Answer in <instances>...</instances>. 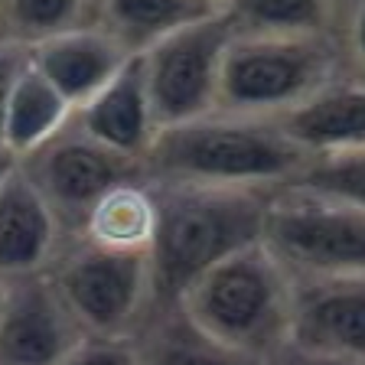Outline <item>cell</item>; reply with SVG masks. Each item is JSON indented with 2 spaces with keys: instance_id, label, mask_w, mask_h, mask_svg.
<instances>
[{
  "instance_id": "cell-1",
  "label": "cell",
  "mask_w": 365,
  "mask_h": 365,
  "mask_svg": "<svg viewBox=\"0 0 365 365\" xmlns=\"http://www.w3.org/2000/svg\"><path fill=\"white\" fill-rule=\"evenodd\" d=\"M150 190L157 199V235L150 245L157 304H173L199 274L261 238L267 202L261 190L202 182H150Z\"/></svg>"
},
{
  "instance_id": "cell-2",
  "label": "cell",
  "mask_w": 365,
  "mask_h": 365,
  "mask_svg": "<svg viewBox=\"0 0 365 365\" xmlns=\"http://www.w3.org/2000/svg\"><path fill=\"white\" fill-rule=\"evenodd\" d=\"M362 68V46L342 33H235L225 46L215 111L277 118L342 72Z\"/></svg>"
},
{
  "instance_id": "cell-3",
  "label": "cell",
  "mask_w": 365,
  "mask_h": 365,
  "mask_svg": "<svg viewBox=\"0 0 365 365\" xmlns=\"http://www.w3.org/2000/svg\"><path fill=\"white\" fill-rule=\"evenodd\" d=\"M300 163V153L264 118L209 111L160 128L144 157L150 182H202L271 192Z\"/></svg>"
},
{
  "instance_id": "cell-4",
  "label": "cell",
  "mask_w": 365,
  "mask_h": 365,
  "mask_svg": "<svg viewBox=\"0 0 365 365\" xmlns=\"http://www.w3.org/2000/svg\"><path fill=\"white\" fill-rule=\"evenodd\" d=\"M173 304L212 339L255 362L287 342L290 277L261 242L199 274Z\"/></svg>"
},
{
  "instance_id": "cell-5",
  "label": "cell",
  "mask_w": 365,
  "mask_h": 365,
  "mask_svg": "<svg viewBox=\"0 0 365 365\" xmlns=\"http://www.w3.org/2000/svg\"><path fill=\"white\" fill-rule=\"evenodd\" d=\"M46 274L85 336L130 339L157 304L150 255L108 251L82 235H66Z\"/></svg>"
},
{
  "instance_id": "cell-6",
  "label": "cell",
  "mask_w": 365,
  "mask_h": 365,
  "mask_svg": "<svg viewBox=\"0 0 365 365\" xmlns=\"http://www.w3.org/2000/svg\"><path fill=\"white\" fill-rule=\"evenodd\" d=\"M258 242L287 277L365 274V205L271 190Z\"/></svg>"
},
{
  "instance_id": "cell-7",
  "label": "cell",
  "mask_w": 365,
  "mask_h": 365,
  "mask_svg": "<svg viewBox=\"0 0 365 365\" xmlns=\"http://www.w3.org/2000/svg\"><path fill=\"white\" fill-rule=\"evenodd\" d=\"M228 39H232V23L219 10L163 36L137 56L160 128L215 111Z\"/></svg>"
},
{
  "instance_id": "cell-8",
  "label": "cell",
  "mask_w": 365,
  "mask_h": 365,
  "mask_svg": "<svg viewBox=\"0 0 365 365\" xmlns=\"http://www.w3.org/2000/svg\"><path fill=\"white\" fill-rule=\"evenodd\" d=\"M16 163L68 235L78 232L88 209L108 190L130 180H147L140 160L121 157L101 147L98 140L82 134L72 124V118L53 140H46L43 147H36L30 157L16 160Z\"/></svg>"
},
{
  "instance_id": "cell-9",
  "label": "cell",
  "mask_w": 365,
  "mask_h": 365,
  "mask_svg": "<svg viewBox=\"0 0 365 365\" xmlns=\"http://www.w3.org/2000/svg\"><path fill=\"white\" fill-rule=\"evenodd\" d=\"M82 336L49 274L4 281L0 365H62Z\"/></svg>"
},
{
  "instance_id": "cell-10",
  "label": "cell",
  "mask_w": 365,
  "mask_h": 365,
  "mask_svg": "<svg viewBox=\"0 0 365 365\" xmlns=\"http://www.w3.org/2000/svg\"><path fill=\"white\" fill-rule=\"evenodd\" d=\"M287 342L329 356L365 359V274L290 277Z\"/></svg>"
},
{
  "instance_id": "cell-11",
  "label": "cell",
  "mask_w": 365,
  "mask_h": 365,
  "mask_svg": "<svg viewBox=\"0 0 365 365\" xmlns=\"http://www.w3.org/2000/svg\"><path fill=\"white\" fill-rule=\"evenodd\" d=\"M277 134L300 157L365 147V78L362 68L342 72L310 98L271 118Z\"/></svg>"
},
{
  "instance_id": "cell-12",
  "label": "cell",
  "mask_w": 365,
  "mask_h": 365,
  "mask_svg": "<svg viewBox=\"0 0 365 365\" xmlns=\"http://www.w3.org/2000/svg\"><path fill=\"white\" fill-rule=\"evenodd\" d=\"M66 228L16 163L0 182V281L46 274Z\"/></svg>"
},
{
  "instance_id": "cell-13",
  "label": "cell",
  "mask_w": 365,
  "mask_h": 365,
  "mask_svg": "<svg viewBox=\"0 0 365 365\" xmlns=\"http://www.w3.org/2000/svg\"><path fill=\"white\" fill-rule=\"evenodd\" d=\"M130 59L134 56L98 23L30 46V66L59 91L72 111L95 98Z\"/></svg>"
},
{
  "instance_id": "cell-14",
  "label": "cell",
  "mask_w": 365,
  "mask_h": 365,
  "mask_svg": "<svg viewBox=\"0 0 365 365\" xmlns=\"http://www.w3.org/2000/svg\"><path fill=\"white\" fill-rule=\"evenodd\" d=\"M72 124L82 134H88L91 140H98L101 147H108V150L144 163L160 124L157 114H153L137 56L95 98H88L82 108L72 111Z\"/></svg>"
},
{
  "instance_id": "cell-15",
  "label": "cell",
  "mask_w": 365,
  "mask_h": 365,
  "mask_svg": "<svg viewBox=\"0 0 365 365\" xmlns=\"http://www.w3.org/2000/svg\"><path fill=\"white\" fill-rule=\"evenodd\" d=\"M130 339L137 365H261L199 329L180 304H153Z\"/></svg>"
},
{
  "instance_id": "cell-16",
  "label": "cell",
  "mask_w": 365,
  "mask_h": 365,
  "mask_svg": "<svg viewBox=\"0 0 365 365\" xmlns=\"http://www.w3.org/2000/svg\"><path fill=\"white\" fill-rule=\"evenodd\" d=\"M72 235H82L85 242L121 255H150L157 235V199L150 182L130 180L108 190Z\"/></svg>"
},
{
  "instance_id": "cell-17",
  "label": "cell",
  "mask_w": 365,
  "mask_h": 365,
  "mask_svg": "<svg viewBox=\"0 0 365 365\" xmlns=\"http://www.w3.org/2000/svg\"><path fill=\"white\" fill-rule=\"evenodd\" d=\"M68 118H72V108L66 105V98L26 62V68L10 88L7 108H4L0 150L10 153L14 160L30 157L36 147L53 140L66 128Z\"/></svg>"
},
{
  "instance_id": "cell-18",
  "label": "cell",
  "mask_w": 365,
  "mask_h": 365,
  "mask_svg": "<svg viewBox=\"0 0 365 365\" xmlns=\"http://www.w3.org/2000/svg\"><path fill=\"white\" fill-rule=\"evenodd\" d=\"M219 14L202 0H98V26L130 56H140L170 33Z\"/></svg>"
},
{
  "instance_id": "cell-19",
  "label": "cell",
  "mask_w": 365,
  "mask_h": 365,
  "mask_svg": "<svg viewBox=\"0 0 365 365\" xmlns=\"http://www.w3.org/2000/svg\"><path fill=\"white\" fill-rule=\"evenodd\" d=\"M222 16L232 23L235 33H342L359 43V33H352L342 20L339 0H225Z\"/></svg>"
},
{
  "instance_id": "cell-20",
  "label": "cell",
  "mask_w": 365,
  "mask_h": 365,
  "mask_svg": "<svg viewBox=\"0 0 365 365\" xmlns=\"http://www.w3.org/2000/svg\"><path fill=\"white\" fill-rule=\"evenodd\" d=\"M274 190L339 205H365V147L300 157L297 170Z\"/></svg>"
},
{
  "instance_id": "cell-21",
  "label": "cell",
  "mask_w": 365,
  "mask_h": 365,
  "mask_svg": "<svg viewBox=\"0 0 365 365\" xmlns=\"http://www.w3.org/2000/svg\"><path fill=\"white\" fill-rule=\"evenodd\" d=\"M7 39L20 46H36L66 30L98 23V0H4Z\"/></svg>"
},
{
  "instance_id": "cell-22",
  "label": "cell",
  "mask_w": 365,
  "mask_h": 365,
  "mask_svg": "<svg viewBox=\"0 0 365 365\" xmlns=\"http://www.w3.org/2000/svg\"><path fill=\"white\" fill-rule=\"evenodd\" d=\"M62 365H137V349L134 339L82 336L76 349L62 359Z\"/></svg>"
},
{
  "instance_id": "cell-23",
  "label": "cell",
  "mask_w": 365,
  "mask_h": 365,
  "mask_svg": "<svg viewBox=\"0 0 365 365\" xmlns=\"http://www.w3.org/2000/svg\"><path fill=\"white\" fill-rule=\"evenodd\" d=\"M261 365H365V359L329 356V352H313V349H300V346L284 342V346H277Z\"/></svg>"
},
{
  "instance_id": "cell-24",
  "label": "cell",
  "mask_w": 365,
  "mask_h": 365,
  "mask_svg": "<svg viewBox=\"0 0 365 365\" xmlns=\"http://www.w3.org/2000/svg\"><path fill=\"white\" fill-rule=\"evenodd\" d=\"M30 62V49L20 43H10V39H0V124H4V108H7L10 88L20 78V72Z\"/></svg>"
},
{
  "instance_id": "cell-25",
  "label": "cell",
  "mask_w": 365,
  "mask_h": 365,
  "mask_svg": "<svg viewBox=\"0 0 365 365\" xmlns=\"http://www.w3.org/2000/svg\"><path fill=\"white\" fill-rule=\"evenodd\" d=\"M14 167H16V160L10 157V153H4V150H0V182H4V176H7Z\"/></svg>"
},
{
  "instance_id": "cell-26",
  "label": "cell",
  "mask_w": 365,
  "mask_h": 365,
  "mask_svg": "<svg viewBox=\"0 0 365 365\" xmlns=\"http://www.w3.org/2000/svg\"><path fill=\"white\" fill-rule=\"evenodd\" d=\"M0 39H7V16H4V0H0Z\"/></svg>"
},
{
  "instance_id": "cell-27",
  "label": "cell",
  "mask_w": 365,
  "mask_h": 365,
  "mask_svg": "<svg viewBox=\"0 0 365 365\" xmlns=\"http://www.w3.org/2000/svg\"><path fill=\"white\" fill-rule=\"evenodd\" d=\"M202 4H209V7H215V10H222V4H225V0H202Z\"/></svg>"
},
{
  "instance_id": "cell-28",
  "label": "cell",
  "mask_w": 365,
  "mask_h": 365,
  "mask_svg": "<svg viewBox=\"0 0 365 365\" xmlns=\"http://www.w3.org/2000/svg\"><path fill=\"white\" fill-rule=\"evenodd\" d=\"M0 304H4V281H0Z\"/></svg>"
}]
</instances>
